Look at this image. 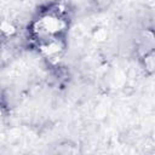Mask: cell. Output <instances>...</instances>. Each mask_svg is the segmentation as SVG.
Here are the masks:
<instances>
[{
    "label": "cell",
    "mask_w": 155,
    "mask_h": 155,
    "mask_svg": "<svg viewBox=\"0 0 155 155\" xmlns=\"http://www.w3.org/2000/svg\"><path fill=\"white\" fill-rule=\"evenodd\" d=\"M0 31H2V33H5V34H13V33L16 31V29H15V27H13L11 23H8V22H2L1 25H0Z\"/></svg>",
    "instance_id": "3"
},
{
    "label": "cell",
    "mask_w": 155,
    "mask_h": 155,
    "mask_svg": "<svg viewBox=\"0 0 155 155\" xmlns=\"http://www.w3.org/2000/svg\"><path fill=\"white\" fill-rule=\"evenodd\" d=\"M62 50V46H61V42L56 39L53 40H50L48 42H46L44 46H42V51L47 56H53V54H57L59 51Z\"/></svg>",
    "instance_id": "2"
},
{
    "label": "cell",
    "mask_w": 155,
    "mask_h": 155,
    "mask_svg": "<svg viewBox=\"0 0 155 155\" xmlns=\"http://www.w3.org/2000/svg\"><path fill=\"white\" fill-rule=\"evenodd\" d=\"M94 1H96L97 4H99V5H101V4H102L103 1H105V0H94Z\"/></svg>",
    "instance_id": "4"
},
{
    "label": "cell",
    "mask_w": 155,
    "mask_h": 155,
    "mask_svg": "<svg viewBox=\"0 0 155 155\" xmlns=\"http://www.w3.org/2000/svg\"><path fill=\"white\" fill-rule=\"evenodd\" d=\"M38 28H39L38 30L39 33H44L47 35H54V34L61 33L65 28V23L59 17L50 15V16H44L38 22Z\"/></svg>",
    "instance_id": "1"
}]
</instances>
